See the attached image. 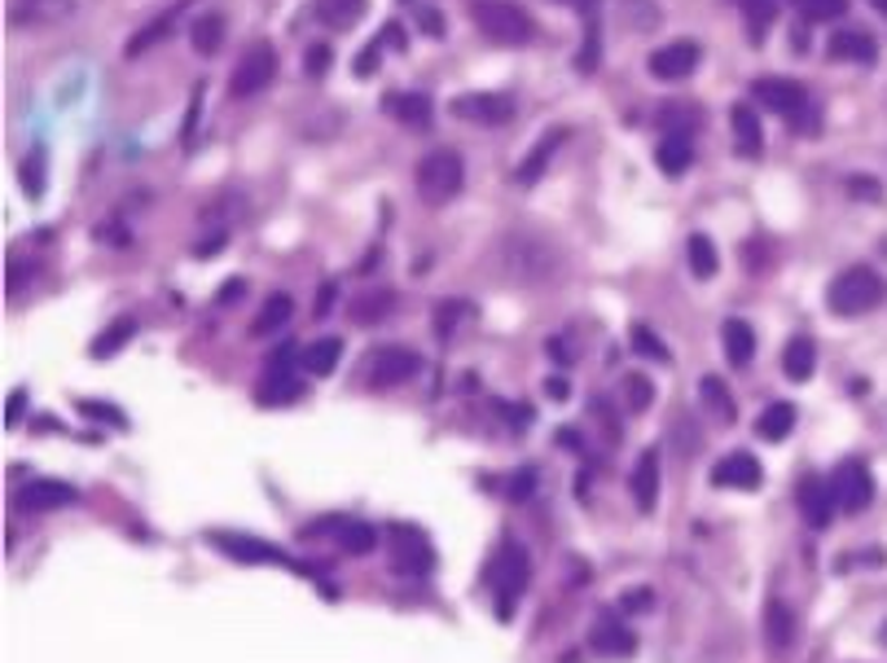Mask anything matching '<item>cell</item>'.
Segmentation results:
<instances>
[{"instance_id":"cell-1","label":"cell","mask_w":887,"mask_h":663,"mask_svg":"<svg viewBox=\"0 0 887 663\" xmlns=\"http://www.w3.org/2000/svg\"><path fill=\"white\" fill-rule=\"evenodd\" d=\"M751 101H756L760 110H769V115H782L787 128H796V133H805V137H813L817 124H821V110H817L813 92H809L805 84H796V79H782V75H760V79H751Z\"/></svg>"},{"instance_id":"cell-2","label":"cell","mask_w":887,"mask_h":663,"mask_svg":"<svg viewBox=\"0 0 887 663\" xmlns=\"http://www.w3.org/2000/svg\"><path fill=\"white\" fill-rule=\"evenodd\" d=\"M887 303V277L875 273L870 264H852L844 273H835V282L826 286V308L835 316H870Z\"/></svg>"},{"instance_id":"cell-3","label":"cell","mask_w":887,"mask_h":663,"mask_svg":"<svg viewBox=\"0 0 887 663\" xmlns=\"http://www.w3.org/2000/svg\"><path fill=\"white\" fill-rule=\"evenodd\" d=\"M527 585H532V558L518 540H506L497 549V558L488 563V589L497 593V620H510V611L527 593Z\"/></svg>"},{"instance_id":"cell-4","label":"cell","mask_w":887,"mask_h":663,"mask_svg":"<svg viewBox=\"0 0 887 663\" xmlns=\"http://www.w3.org/2000/svg\"><path fill=\"white\" fill-rule=\"evenodd\" d=\"M413 185H418V198H422L427 207L452 203V198L461 194V185H466V163H461V154H457V149H431V154L418 163Z\"/></svg>"},{"instance_id":"cell-5","label":"cell","mask_w":887,"mask_h":663,"mask_svg":"<svg viewBox=\"0 0 887 663\" xmlns=\"http://www.w3.org/2000/svg\"><path fill=\"white\" fill-rule=\"evenodd\" d=\"M470 18H475V27L493 40V45H527V40H536V22H532V13L523 9V4H510V0H475L470 4Z\"/></svg>"},{"instance_id":"cell-6","label":"cell","mask_w":887,"mask_h":663,"mask_svg":"<svg viewBox=\"0 0 887 663\" xmlns=\"http://www.w3.org/2000/svg\"><path fill=\"white\" fill-rule=\"evenodd\" d=\"M418 373H422V357L400 343L373 348L361 357V387H370V391H396V387L413 382Z\"/></svg>"},{"instance_id":"cell-7","label":"cell","mask_w":887,"mask_h":663,"mask_svg":"<svg viewBox=\"0 0 887 663\" xmlns=\"http://www.w3.org/2000/svg\"><path fill=\"white\" fill-rule=\"evenodd\" d=\"M501 264L506 273L518 277V282H549L558 273V255L549 242L532 237V233H515L501 242Z\"/></svg>"},{"instance_id":"cell-8","label":"cell","mask_w":887,"mask_h":663,"mask_svg":"<svg viewBox=\"0 0 887 663\" xmlns=\"http://www.w3.org/2000/svg\"><path fill=\"white\" fill-rule=\"evenodd\" d=\"M387 540H391V572L404 576V581H427L436 572V549L427 540V532L409 527V523H391L387 527Z\"/></svg>"},{"instance_id":"cell-9","label":"cell","mask_w":887,"mask_h":663,"mask_svg":"<svg viewBox=\"0 0 887 663\" xmlns=\"http://www.w3.org/2000/svg\"><path fill=\"white\" fill-rule=\"evenodd\" d=\"M273 79H277V49L269 40H255V45H246V53L228 71V97L246 101V97L264 92Z\"/></svg>"},{"instance_id":"cell-10","label":"cell","mask_w":887,"mask_h":663,"mask_svg":"<svg viewBox=\"0 0 887 663\" xmlns=\"http://www.w3.org/2000/svg\"><path fill=\"white\" fill-rule=\"evenodd\" d=\"M448 110L475 128H506L515 119V97L510 92H461L448 101Z\"/></svg>"},{"instance_id":"cell-11","label":"cell","mask_w":887,"mask_h":663,"mask_svg":"<svg viewBox=\"0 0 887 663\" xmlns=\"http://www.w3.org/2000/svg\"><path fill=\"white\" fill-rule=\"evenodd\" d=\"M830 488H835V501H839L844 515H861V510H870V501H875V475H870V466L857 461V457H848V461L835 466Z\"/></svg>"},{"instance_id":"cell-12","label":"cell","mask_w":887,"mask_h":663,"mask_svg":"<svg viewBox=\"0 0 887 663\" xmlns=\"http://www.w3.org/2000/svg\"><path fill=\"white\" fill-rule=\"evenodd\" d=\"M75 501H79V493L62 479H31L9 497V506L22 510V515H53V510H67Z\"/></svg>"},{"instance_id":"cell-13","label":"cell","mask_w":887,"mask_h":663,"mask_svg":"<svg viewBox=\"0 0 887 663\" xmlns=\"http://www.w3.org/2000/svg\"><path fill=\"white\" fill-rule=\"evenodd\" d=\"M760 637H764L769 655H778V660H782V655L796 646V637H800L796 606H791V602H782V597H769V602H764V615H760Z\"/></svg>"},{"instance_id":"cell-14","label":"cell","mask_w":887,"mask_h":663,"mask_svg":"<svg viewBox=\"0 0 887 663\" xmlns=\"http://www.w3.org/2000/svg\"><path fill=\"white\" fill-rule=\"evenodd\" d=\"M589 651L597 660H633L637 655V633L628 624H620L615 615H597L589 628Z\"/></svg>"},{"instance_id":"cell-15","label":"cell","mask_w":887,"mask_h":663,"mask_svg":"<svg viewBox=\"0 0 887 663\" xmlns=\"http://www.w3.org/2000/svg\"><path fill=\"white\" fill-rule=\"evenodd\" d=\"M796 506H800V515H805V523H809L813 532H826L839 501H835L830 479H821V475H805V479L796 484Z\"/></svg>"},{"instance_id":"cell-16","label":"cell","mask_w":887,"mask_h":663,"mask_svg":"<svg viewBox=\"0 0 887 663\" xmlns=\"http://www.w3.org/2000/svg\"><path fill=\"white\" fill-rule=\"evenodd\" d=\"M212 540L221 545V554L237 558V563H251V567H260V563H269V567H291V558H286L277 545H269V540H255V536H242V532H212Z\"/></svg>"},{"instance_id":"cell-17","label":"cell","mask_w":887,"mask_h":663,"mask_svg":"<svg viewBox=\"0 0 887 663\" xmlns=\"http://www.w3.org/2000/svg\"><path fill=\"white\" fill-rule=\"evenodd\" d=\"M75 13V0H13L4 22L18 27V31H31V27H53V22H67Z\"/></svg>"},{"instance_id":"cell-18","label":"cell","mask_w":887,"mask_h":663,"mask_svg":"<svg viewBox=\"0 0 887 663\" xmlns=\"http://www.w3.org/2000/svg\"><path fill=\"white\" fill-rule=\"evenodd\" d=\"M826 53L835 62H852V67H875L879 62V40L861 27H839L830 40H826Z\"/></svg>"},{"instance_id":"cell-19","label":"cell","mask_w":887,"mask_h":663,"mask_svg":"<svg viewBox=\"0 0 887 663\" xmlns=\"http://www.w3.org/2000/svg\"><path fill=\"white\" fill-rule=\"evenodd\" d=\"M712 484L717 488H739V493H756L764 484V466L751 452H725L712 466Z\"/></svg>"},{"instance_id":"cell-20","label":"cell","mask_w":887,"mask_h":663,"mask_svg":"<svg viewBox=\"0 0 887 663\" xmlns=\"http://www.w3.org/2000/svg\"><path fill=\"white\" fill-rule=\"evenodd\" d=\"M699 58H703V49H699L694 40H672V45H664V49H655V53H651V75H655V79H664V84H676V79L694 75Z\"/></svg>"},{"instance_id":"cell-21","label":"cell","mask_w":887,"mask_h":663,"mask_svg":"<svg viewBox=\"0 0 887 663\" xmlns=\"http://www.w3.org/2000/svg\"><path fill=\"white\" fill-rule=\"evenodd\" d=\"M260 404H269V409H277V404H291L303 396V382H299V373L291 369V352H277V361L269 365L264 373V382H260Z\"/></svg>"},{"instance_id":"cell-22","label":"cell","mask_w":887,"mask_h":663,"mask_svg":"<svg viewBox=\"0 0 887 663\" xmlns=\"http://www.w3.org/2000/svg\"><path fill=\"white\" fill-rule=\"evenodd\" d=\"M382 110H387L396 124L413 128V133L431 128V119H436V101H431L427 92H387V97H382Z\"/></svg>"},{"instance_id":"cell-23","label":"cell","mask_w":887,"mask_h":663,"mask_svg":"<svg viewBox=\"0 0 887 663\" xmlns=\"http://www.w3.org/2000/svg\"><path fill=\"white\" fill-rule=\"evenodd\" d=\"M628 493H633V506L642 515H651L660 506V448H646L633 466V479H628Z\"/></svg>"},{"instance_id":"cell-24","label":"cell","mask_w":887,"mask_h":663,"mask_svg":"<svg viewBox=\"0 0 887 663\" xmlns=\"http://www.w3.org/2000/svg\"><path fill=\"white\" fill-rule=\"evenodd\" d=\"M189 4H194V0H176V4H172V9H163V13H154V18H149L146 27H142V31H137V36H133V40H128V45H124V58H146L149 49H154V45H163V40H167V36H172V27H176V18H181V13H185V9H189Z\"/></svg>"},{"instance_id":"cell-25","label":"cell","mask_w":887,"mask_h":663,"mask_svg":"<svg viewBox=\"0 0 887 663\" xmlns=\"http://www.w3.org/2000/svg\"><path fill=\"white\" fill-rule=\"evenodd\" d=\"M396 308H400V295H396V291H387V286H378V291H361L357 299H348V316H352V325H382Z\"/></svg>"},{"instance_id":"cell-26","label":"cell","mask_w":887,"mask_h":663,"mask_svg":"<svg viewBox=\"0 0 887 663\" xmlns=\"http://www.w3.org/2000/svg\"><path fill=\"white\" fill-rule=\"evenodd\" d=\"M291 316H295V299L286 295V291L269 295L264 299V308L255 312V321H251V339H273L277 330L291 325Z\"/></svg>"},{"instance_id":"cell-27","label":"cell","mask_w":887,"mask_h":663,"mask_svg":"<svg viewBox=\"0 0 887 663\" xmlns=\"http://www.w3.org/2000/svg\"><path fill=\"white\" fill-rule=\"evenodd\" d=\"M721 348H725V361L734 369L751 365V357H756V330H751L742 316L721 321Z\"/></svg>"},{"instance_id":"cell-28","label":"cell","mask_w":887,"mask_h":663,"mask_svg":"<svg viewBox=\"0 0 887 663\" xmlns=\"http://www.w3.org/2000/svg\"><path fill=\"white\" fill-rule=\"evenodd\" d=\"M817 369V343L813 334H791V343L782 348V373L791 382H809Z\"/></svg>"},{"instance_id":"cell-29","label":"cell","mask_w":887,"mask_h":663,"mask_svg":"<svg viewBox=\"0 0 887 663\" xmlns=\"http://www.w3.org/2000/svg\"><path fill=\"white\" fill-rule=\"evenodd\" d=\"M563 142H567V128H554L549 137H540L536 146L527 149V158H523V163H518V167H515V181H518V185H532V181H540V172L549 167L554 149L563 146Z\"/></svg>"},{"instance_id":"cell-30","label":"cell","mask_w":887,"mask_h":663,"mask_svg":"<svg viewBox=\"0 0 887 663\" xmlns=\"http://www.w3.org/2000/svg\"><path fill=\"white\" fill-rule=\"evenodd\" d=\"M224 45V13H198L189 22V49L198 58H216Z\"/></svg>"},{"instance_id":"cell-31","label":"cell","mask_w":887,"mask_h":663,"mask_svg":"<svg viewBox=\"0 0 887 663\" xmlns=\"http://www.w3.org/2000/svg\"><path fill=\"white\" fill-rule=\"evenodd\" d=\"M730 124H734V149H739L742 158H756L760 146H764V137H760V119H756L751 101H739L730 110Z\"/></svg>"},{"instance_id":"cell-32","label":"cell","mask_w":887,"mask_h":663,"mask_svg":"<svg viewBox=\"0 0 887 663\" xmlns=\"http://www.w3.org/2000/svg\"><path fill=\"white\" fill-rule=\"evenodd\" d=\"M791 427H796V404H791V400H773V404H764V413L756 418V436L769 443L787 440Z\"/></svg>"},{"instance_id":"cell-33","label":"cell","mask_w":887,"mask_h":663,"mask_svg":"<svg viewBox=\"0 0 887 663\" xmlns=\"http://www.w3.org/2000/svg\"><path fill=\"white\" fill-rule=\"evenodd\" d=\"M365 18V0H316V22L330 31H352Z\"/></svg>"},{"instance_id":"cell-34","label":"cell","mask_w":887,"mask_h":663,"mask_svg":"<svg viewBox=\"0 0 887 663\" xmlns=\"http://www.w3.org/2000/svg\"><path fill=\"white\" fill-rule=\"evenodd\" d=\"M685 264H690V273H694L699 282L717 277L721 255H717V246H712V237H708V233H690V242H685Z\"/></svg>"},{"instance_id":"cell-35","label":"cell","mask_w":887,"mask_h":663,"mask_svg":"<svg viewBox=\"0 0 887 663\" xmlns=\"http://www.w3.org/2000/svg\"><path fill=\"white\" fill-rule=\"evenodd\" d=\"M466 321H475V303H466V299H444L440 308H436V316H431L436 339L452 343V339H457V330H461Z\"/></svg>"},{"instance_id":"cell-36","label":"cell","mask_w":887,"mask_h":663,"mask_svg":"<svg viewBox=\"0 0 887 663\" xmlns=\"http://www.w3.org/2000/svg\"><path fill=\"white\" fill-rule=\"evenodd\" d=\"M339 549L348 554V558H365L378 549V527L370 523H357V518H343V527H339Z\"/></svg>"},{"instance_id":"cell-37","label":"cell","mask_w":887,"mask_h":663,"mask_svg":"<svg viewBox=\"0 0 887 663\" xmlns=\"http://www.w3.org/2000/svg\"><path fill=\"white\" fill-rule=\"evenodd\" d=\"M655 163H660V172H664V176H681V172H690V163H694V146H690V137H664V142L655 146Z\"/></svg>"},{"instance_id":"cell-38","label":"cell","mask_w":887,"mask_h":663,"mask_svg":"<svg viewBox=\"0 0 887 663\" xmlns=\"http://www.w3.org/2000/svg\"><path fill=\"white\" fill-rule=\"evenodd\" d=\"M339 357H343V339H316V343L303 348V369L312 378H325V373H334Z\"/></svg>"},{"instance_id":"cell-39","label":"cell","mask_w":887,"mask_h":663,"mask_svg":"<svg viewBox=\"0 0 887 663\" xmlns=\"http://www.w3.org/2000/svg\"><path fill=\"white\" fill-rule=\"evenodd\" d=\"M133 334H137V321H133V316H119V321H110V325H106V330L92 339V357H97V361H110L119 348H128V339H133Z\"/></svg>"},{"instance_id":"cell-40","label":"cell","mask_w":887,"mask_h":663,"mask_svg":"<svg viewBox=\"0 0 887 663\" xmlns=\"http://www.w3.org/2000/svg\"><path fill=\"white\" fill-rule=\"evenodd\" d=\"M699 396H703V404H708V409H712V413H717L725 427L739 418V409H734V391H730V387H725L717 373H708V378L699 382Z\"/></svg>"},{"instance_id":"cell-41","label":"cell","mask_w":887,"mask_h":663,"mask_svg":"<svg viewBox=\"0 0 887 663\" xmlns=\"http://www.w3.org/2000/svg\"><path fill=\"white\" fill-rule=\"evenodd\" d=\"M633 352L642 357V361H655V365H672V352H667V343L646 325V321H637L633 325Z\"/></svg>"},{"instance_id":"cell-42","label":"cell","mask_w":887,"mask_h":663,"mask_svg":"<svg viewBox=\"0 0 887 663\" xmlns=\"http://www.w3.org/2000/svg\"><path fill=\"white\" fill-rule=\"evenodd\" d=\"M620 391H624L628 413H646V409L655 404V387H651V378H646V373H624Z\"/></svg>"},{"instance_id":"cell-43","label":"cell","mask_w":887,"mask_h":663,"mask_svg":"<svg viewBox=\"0 0 887 663\" xmlns=\"http://www.w3.org/2000/svg\"><path fill=\"white\" fill-rule=\"evenodd\" d=\"M791 9L805 22H835V18L848 13V0H791Z\"/></svg>"},{"instance_id":"cell-44","label":"cell","mask_w":887,"mask_h":663,"mask_svg":"<svg viewBox=\"0 0 887 663\" xmlns=\"http://www.w3.org/2000/svg\"><path fill=\"white\" fill-rule=\"evenodd\" d=\"M18 181H22L27 198H40V194H45V149H31V154L18 163Z\"/></svg>"},{"instance_id":"cell-45","label":"cell","mask_w":887,"mask_h":663,"mask_svg":"<svg viewBox=\"0 0 887 663\" xmlns=\"http://www.w3.org/2000/svg\"><path fill=\"white\" fill-rule=\"evenodd\" d=\"M742 260H747V273H769L773 260H778V246L769 237H747L742 242Z\"/></svg>"},{"instance_id":"cell-46","label":"cell","mask_w":887,"mask_h":663,"mask_svg":"<svg viewBox=\"0 0 887 663\" xmlns=\"http://www.w3.org/2000/svg\"><path fill=\"white\" fill-rule=\"evenodd\" d=\"M585 45H581V53H576V71L581 75H593L597 71V58H602V36H597V13L585 18Z\"/></svg>"},{"instance_id":"cell-47","label":"cell","mask_w":887,"mask_h":663,"mask_svg":"<svg viewBox=\"0 0 887 663\" xmlns=\"http://www.w3.org/2000/svg\"><path fill=\"white\" fill-rule=\"evenodd\" d=\"M203 88H207V84H194V97H189V106H185V128H181V146L185 149L194 146V137H198V119H203Z\"/></svg>"},{"instance_id":"cell-48","label":"cell","mask_w":887,"mask_h":663,"mask_svg":"<svg viewBox=\"0 0 887 663\" xmlns=\"http://www.w3.org/2000/svg\"><path fill=\"white\" fill-rule=\"evenodd\" d=\"M79 413L92 418V422H106V427H128V418L119 409H110L106 400H79Z\"/></svg>"},{"instance_id":"cell-49","label":"cell","mask_w":887,"mask_h":663,"mask_svg":"<svg viewBox=\"0 0 887 663\" xmlns=\"http://www.w3.org/2000/svg\"><path fill=\"white\" fill-rule=\"evenodd\" d=\"M536 479H540V475H536L532 466L515 470V475H510V484H506V497H510V501H527V497L536 493Z\"/></svg>"},{"instance_id":"cell-50","label":"cell","mask_w":887,"mask_h":663,"mask_svg":"<svg viewBox=\"0 0 887 663\" xmlns=\"http://www.w3.org/2000/svg\"><path fill=\"white\" fill-rule=\"evenodd\" d=\"M848 194L857 203H884V185L875 176H848Z\"/></svg>"},{"instance_id":"cell-51","label":"cell","mask_w":887,"mask_h":663,"mask_svg":"<svg viewBox=\"0 0 887 663\" xmlns=\"http://www.w3.org/2000/svg\"><path fill=\"white\" fill-rule=\"evenodd\" d=\"M330 62H334L330 45H312V49H308V58H303V71L312 75V79H321V75L330 71Z\"/></svg>"},{"instance_id":"cell-52","label":"cell","mask_w":887,"mask_h":663,"mask_svg":"<svg viewBox=\"0 0 887 663\" xmlns=\"http://www.w3.org/2000/svg\"><path fill=\"white\" fill-rule=\"evenodd\" d=\"M378 53H382V40H373V45H365V49L357 53V62H352V75H357V79H365V75L378 71V62H382Z\"/></svg>"},{"instance_id":"cell-53","label":"cell","mask_w":887,"mask_h":663,"mask_svg":"<svg viewBox=\"0 0 887 663\" xmlns=\"http://www.w3.org/2000/svg\"><path fill=\"white\" fill-rule=\"evenodd\" d=\"M655 606V593L651 589H628L620 597V615H633V611H651Z\"/></svg>"},{"instance_id":"cell-54","label":"cell","mask_w":887,"mask_h":663,"mask_svg":"<svg viewBox=\"0 0 887 663\" xmlns=\"http://www.w3.org/2000/svg\"><path fill=\"white\" fill-rule=\"evenodd\" d=\"M246 291H251L246 277H233V282H224L221 291H216V303H221V308H237V303L246 299Z\"/></svg>"},{"instance_id":"cell-55","label":"cell","mask_w":887,"mask_h":663,"mask_svg":"<svg viewBox=\"0 0 887 663\" xmlns=\"http://www.w3.org/2000/svg\"><path fill=\"white\" fill-rule=\"evenodd\" d=\"M549 357H554L558 365H572V361H576L581 352L572 348V339H567V334H558V339H549Z\"/></svg>"},{"instance_id":"cell-56","label":"cell","mask_w":887,"mask_h":663,"mask_svg":"<svg viewBox=\"0 0 887 663\" xmlns=\"http://www.w3.org/2000/svg\"><path fill=\"white\" fill-rule=\"evenodd\" d=\"M418 27H422V36H444V13L440 9H422V13H418Z\"/></svg>"},{"instance_id":"cell-57","label":"cell","mask_w":887,"mask_h":663,"mask_svg":"<svg viewBox=\"0 0 887 663\" xmlns=\"http://www.w3.org/2000/svg\"><path fill=\"white\" fill-rule=\"evenodd\" d=\"M378 40H382V45H396V49H400V53H404V45H409V36H404V27H400V22H387V27H382V36H378Z\"/></svg>"},{"instance_id":"cell-58","label":"cell","mask_w":887,"mask_h":663,"mask_svg":"<svg viewBox=\"0 0 887 663\" xmlns=\"http://www.w3.org/2000/svg\"><path fill=\"white\" fill-rule=\"evenodd\" d=\"M334 299H339V286H334V282H321V291H316V308H312V312H316V316H325Z\"/></svg>"},{"instance_id":"cell-59","label":"cell","mask_w":887,"mask_h":663,"mask_svg":"<svg viewBox=\"0 0 887 663\" xmlns=\"http://www.w3.org/2000/svg\"><path fill=\"white\" fill-rule=\"evenodd\" d=\"M558 440H563V448H572V452H585V436H576L572 427H563V431H558Z\"/></svg>"},{"instance_id":"cell-60","label":"cell","mask_w":887,"mask_h":663,"mask_svg":"<svg viewBox=\"0 0 887 663\" xmlns=\"http://www.w3.org/2000/svg\"><path fill=\"white\" fill-rule=\"evenodd\" d=\"M22 404H27V396H22V391H18V396H9V413H4V422H9V427L22 418Z\"/></svg>"},{"instance_id":"cell-61","label":"cell","mask_w":887,"mask_h":663,"mask_svg":"<svg viewBox=\"0 0 887 663\" xmlns=\"http://www.w3.org/2000/svg\"><path fill=\"white\" fill-rule=\"evenodd\" d=\"M545 391H549L554 400H563V396H567V382H563V378H545Z\"/></svg>"},{"instance_id":"cell-62","label":"cell","mask_w":887,"mask_h":663,"mask_svg":"<svg viewBox=\"0 0 887 663\" xmlns=\"http://www.w3.org/2000/svg\"><path fill=\"white\" fill-rule=\"evenodd\" d=\"M554 4H572V9H585V18L597 13V0H554Z\"/></svg>"},{"instance_id":"cell-63","label":"cell","mask_w":887,"mask_h":663,"mask_svg":"<svg viewBox=\"0 0 887 663\" xmlns=\"http://www.w3.org/2000/svg\"><path fill=\"white\" fill-rule=\"evenodd\" d=\"M870 4H875V9H879V13L887 18V0H870Z\"/></svg>"},{"instance_id":"cell-64","label":"cell","mask_w":887,"mask_h":663,"mask_svg":"<svg viewBox=\"0 0 887 663\" xmlns=\"http://www.w3.org/2000/svg\"><path fill=\"white\" fill-rule=\"evenodd\" d=\"M884 642H887V624H884Z\"/></svg>"}]
</instances>
